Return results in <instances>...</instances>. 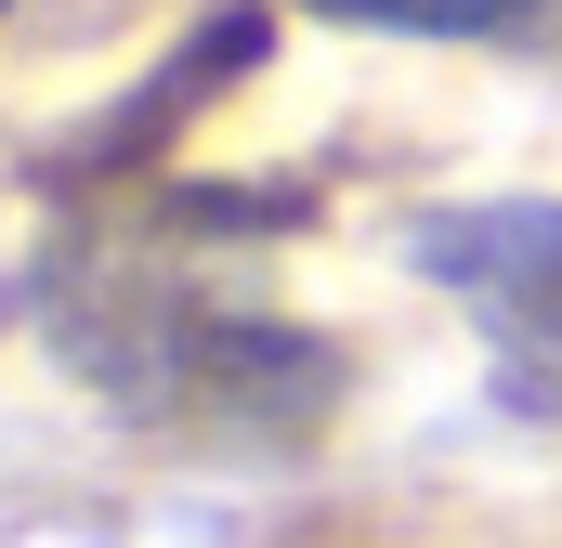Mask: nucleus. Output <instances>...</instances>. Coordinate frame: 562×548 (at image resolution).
Segmentation results:
<instances>
[{"label": "nucleus", "mask_w": 562, "mask_h": 548, "mask_svg": "<svg viewBox=\"0 0 562 548\" xmlns=\"http://www.w3.org/2000/svg\"><path fill=\"white\" fill-rule=\"evenodd\" d=\"M406 262L484 327L497 406L562 431V196H471V209H419Z\"/></svg>", "instance_id": "obj_1"}, {"label": "nucleus", "mask_w": 562, "mask_h": 548, "mask_svg": "<svg viewBox=\"0 0 562 548\" xmlns=\"http://www.w3.org/2000/svg\"><path fill=\"white\" fill-rule=\"evenodd\" d=\"M301 13H340V26H380V39H510L550 0H301Z\"/></svg>", "instance_id": "obj_2"}, {"label": "nucleus", "mask_w": 562, "mask_h": 548, "mask_svg": "<svg viewBox=\"0 0 562 548\" xmlns=\"http://www.w3.org/2000/svg\"><path fill=\"white\" fill-rule=\"evenodd\" d=\"M0 13H13V0H0Z\"/></svg>", "instance_id": "obj_3"}]
</instances>
